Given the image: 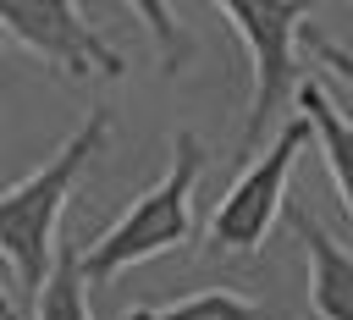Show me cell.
<instances>
[{
    "mask_svg": "<svg viewBox=\"0 0 353 320\" xmlns=\"http://www.w3.org/2000/svg\"><path fill=\"white\" fill-rule=\"evenodd\" d=\"M105 138H110V110H88V121L39 171H28L17 188L0 193V259L17 270V309L39 303L50 265H55V248H61L66 199H72L83 166L105 149Z\"/></svg>",
    "mask_w": 353,
    "mask_h": 320,
    "instance_id": "6da1fadb",
    "label": "cell"
},
{
    "mask_svg": "<svg viewBox=\"0 0 353 320\" xmlns=\"http://www.w3.org/2000/svg\"><path fill=\"white\" fill-rule=\"evenodd\" d=\"M199 177H204V143L193 132H176L165 177L149 193H138L94 243H83V276H88V287H105L121 270L149 265V259L182 248L193 237V188H199Z\"/></svg>",
    "mask_w": 353,
    "mask_h": 320,
    "instance_id": "7a4b0ae2",
    "label": "cell"
},
{
    "mask_svg": "<svg viewBox=\"0 0 353 320\" xmlns=\"http://www.w3.org/2000/svg\"><path fill=\"white\" fill-rule=\"evenodd\" d=\"M221 17L237 28L248 66H254V94H248V116H243V138L237 154H259L265 132H281V110L287 94L298 88V66H292V44H298V22L309 17V6L298 0H221Z\"/></svg>",
    "mask_w": 353,
    "mask_h": 320,
    "instance_id": "3957f363",
    "label": "cell"
},
{
    "mask_svg": "<svg viewBox=\"0 0 353 320\" xmlns=\"http://www.w3.org/2000/svg\"><path fill=\"white\" fill-rule=\"evenodd\" d=\"M314 138L309 116L281 121V132L265 143V154L248 160V171L226 188V199L210 215V254L221 259H254L276 226V215H287V177L303 154V143Z\"/></svg>",
    "mask_w": 353,
    "mask_h": 320,
    "instance_id": "277c9868",
    "label": "cell"
},
{
    "mask_svg": "<svg viewBox=\"0 0 353 320\" xmlns=\"http://www.w3.org/2000/svg\"><path fill=\"white\" fill-rule=\"evenodd\" d=\"M0 33H11L28 55H39L61 77H121L127 61L110 50L72 0H0Z\"/></svg>",
    "mask_w": 353,
    "mask_h": 320,
    "instance_id": "5b68a950",
    "label": "cell"
},
{
    "mask_svg": "<svg viewBox=\"0 0 353 320\" xmlns=\"http://www.w3.org/2000/svg\"><path fill=\"white\" fill-rule=\"evenodd\" d=\"M287 226L309 259V303L320 320H353V254L298 204H287Z\"/></svg>",
    "mask_w": 353,
    "mask_h": 320,
    "instance_id": "8992f818",
    "label": "cell"
},
{
    "mask_svg": "<svg viewBox=\"0 0 353 320\" xmlns=\"http://www.w3.org/2000/svg\"><path fill=\"white\" fill-rule=\"evenodd\" d=\"M298 105H303V116H309V127H314V143H320L325 171H331V182H336V199H342V210L353 215V121L342 116V105H336L320 83H298Z\"/></svg>",
    "mask_w": 353,
    "mask_h": 320,
    "instance_id": "52a82bcc",
    "label": "cell"
},
{
    "mask_svg": "<svg viewBox=\"0 0 353 320\" xmlns=\"http://www.w3.org/2000/svg\"><path fill=\"white\" fill-rule=\"evenodd\" d=\"M33 320H94L88 314V276H83V243L77 237H61L50 281H44V292L33 303Z\"/></svg>",
    "mask_w": 353,
    "mask_h": 320,
    "instance_id": "ba28073f",
    "label": "cell"
},
{
    "mask_svg": "<svg viewBox=\"0 0 353 320\" xmlns=\"http://www.w3.org/2000/svg\"><path fill=\"white\" fill-rule=\"evenodd\" d=\"M121 320H265L259 303H248L243 292H226V287H204V292H188L176 303H149V309H127Z\"/></svg>",
    "mask_w": 353,
    "mask_h": 320,
    "instance_id": "9c48e42d",
    "label": "cell"
},
{
    "mask_svg": "<svg viewBox=\"0 0 353 320\" xmlns=\"http://www.w3.org/2000/svg\"><path fill=\"white\" fill-rule=\"evenodd\" d=\"M309 50H314V61L320 66H331L347 88H353V50H342L336 39H325V33H309Z\"/></svg>",
    "mask_w": 353,
    "mask_h": 320,
    "instance_id": "30bf717a",
    "label": "cell"
},
{
    "mask_svg": "<svg viewBox=\"0 0 353 320\" xmlns=\"http://www.w3.org/2000/svg\"><path fill=\"white\" fill-rule=\"evenodd\" d=\"M0 320H22V309H17V298H6V292H0Z\"/></svg>",
    "mask_w": 353,
    "mask_h": 320,
    "instance_id": "8fae6325",
    "label": "cell"
}]
</instances>
